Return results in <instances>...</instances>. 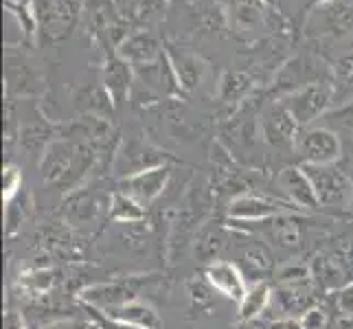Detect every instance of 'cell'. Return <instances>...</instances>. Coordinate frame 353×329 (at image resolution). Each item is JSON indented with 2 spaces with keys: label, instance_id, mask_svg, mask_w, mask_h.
<instances>
[{
  "label": "cell",
  "instance_id": "43",
  "mask_svg": "<svg viewBox=\"0 0 353 329\" xmlns=\"http://www.w3.org/2000/svg\"><path fill=\"white\" fill-rule=\"evenodd\" d=\"M239 329H268L265 323H261L259 319H254V321H246V323H241Z\"/></svg>",
  "mask_w": 353,
  "mask_h": 329
},
{
  "label": "cell",
  "instance_id": "28",
  "mask_svg": "<svg viewBox=\"0 0 353 329\" xmlns=\"http://www.w3.org/2000/svg\"><path fill=\"white\" fill-rule=\"evenodd\" d=\"M276 281H279V286H281V288H305V286H314L310 263L290 261V263L281 266L276 270Z\"/></svg>",
  "mask_w": 353,
  "mask_h": 329
},
{
  "label": "cell",
  "instance_id": "31",
  "mask_svg": "<svg viewBox=\"0 0 353 329\" xmlns=\"http://www.w3.org/2000/svg\"><path fill=\"white\" fill-rule=\"evenodd\" d=\"M167 0H132L130 11L137 20H156L165 14Z\"/></svg>",
  "mask_w": 353,
  "mask_h": 329
},
{
  "label": "cell",
  "instance_id": "26",
  "mask_svg": "<svg viewBox=\"0 0 353 329\" xmlns=\"http://www.w3.org/2000/svg\"><path fill=\"white\" fill-rule=\"evenodd\" d=\"M112 222L119 224H139L145 219V206H141L134 198H130L123 191H114L110 196V206H108Z\"/></svg>",
  "mask_w": 353,
  "mask_h": 329
},
{
  "label": "cell",
  "instance_id": "23",
  "mask_svg": "<svg viewBox=\"0 0 353 329\" xmlns=\"http://www.w3.org/2000/svg\"><path fill=\"white\" fill-rule=\"evenodd\" d=\"M323 24L325 33L332 35H345L353 29V3L351 0H332V3L323 5Z\"/></svg>",
  "mask_w": 353,
  "mask_h": 329
},
{
  "label": "cell",
  "instance_id": "22",
  "mask_svg": "<svg viewBox=\"0 0 353 329\" xmlns=\"http://www.w3.org/2000/svg\"><path fill=\"white\" fill-rule=\"evenodd\" d=\"M55 132H57V128H51L48 123H44V121H40V123H29L20 130L18 145L27 156L42 158V154L46 152L48 145L57 139V137H53Z\"/></svg>",
  "mask_w": 353,
  "mask_h": 329
},
{
  "label": "cell",
  "instance_id": "1",
  "mask_svg": "<svg viewBox=\"0 0 353 329\" xmlns=\"http://www.w3.org/2000/svg\"><path fill=\"white\" fill-rule=\"evenodd\" d=\"M99 148L90 141L57 137L40 158V174L46 187L75 191L77 185L99 161Z\"/></svg>",
  "mask_w": 353,
  "mask_h": 329
},
{
  "label": "cell",
  "instance_id": "38",
  "mask_svg": "<svg viewBox=\"0 0 353 329\" xmlns=\"http://www.w3.org/2000/svg\"><path fill=\"white\" fill-rule=\"evenodd\" d=\"M336 303L343 314L353 316V283H347L336 292Z\"/></svg>",
  "mask_w": 353,
  "mask_h": 329
},
{
  "label": "cell",
  "instance_id": "19",
  "mask_svg": "<svg viewBox=\"0 0 353 329\" xmlns=\"http://www.w3.org/2000/svg\"><path fill=\"white\" fill-rule=\"evenodd\" d=\"M254 90V77L246 70H224V75L217 86V97L226 106L239 108Z\"/></svg>",
  "mask_w": 353,
  "mask_h": 329
},
{
  "label": "cell",
  "instance_id": "41",
  "mask_svg": "<svg viewBox=\"0 0 353 329\" xmlns=\"http://www.w3.org/2000/svg\"><path fill=\"white\" fill-rule=\"evenodd\" d=\"M268 329H305L301 323V319L294 316H285V319H276L272 323H268Z\"/></svg>",
  "mask_w": 353,
  "mask_h": 329
},
{
  "label": "cell",
  "instance_id": "32",
  "mask_svg": "<svg viewBox=\"0 0 353 329\" xmlns=\"http://www.w3.org/2000/svg\"><path fill=\"white\" fill-rule=\"evenodd\" d=\"M22 187V174L16 165H5L3 169V202L9 206Z\"/></svg>",
  "mask_w": 353,
  "mask_h": 329
},
{
  "label": "cell",
  "instance_id": "3",
  "mask_svg": "<svg viewBox=\"0 0 353 329\" xmlns=\"http://www.w3.org/2000/svg\"><path fill=\"white\" fill-rule=\"evenodd\" d=\"M334 94H336V83H332L330 79H323V81H312L307 86L281 97V101L292 112V117L296 119V123L301 128H310L316 119L327 114V110L334 103Z\"/></svg>",
  "mask_w": 353,
  "mask_h": 329
},
{
  "label": "cell",
  "instance_id": "46",
  "mask_svg": "<svg viewBox=\"0 0 353 329\" xmlns=\"http://www.w3.org/2000/svg\"><path fill=\"white\" fill-rule=\"evenodd\" d=\"M268 3H270V5H274V0H268Z\"/></svg>",
  "mask_w": 353,
  "mask_h": 329
},
{
  "label": "cell",
  "instance_id": "7",
  "mask_svg": "<svg viewBox=\"0 0 353 329\" xmlns=\"http://www.w3.org/2000/svg\"><path fill=\"white\" fill-rule=\"evenodd\" d=\"M5 90L7 99L14 97H40L44 92V75L27 55L7 53L5 57Z\"/></svg>",
  "mask_w": 353,
  "mask_h": 329
},
{
  "label": "cell",
  "instance_id": "34",
  "mask_svg": "<svg viewBox=\"0 0 353 329\" xmlns=\"http://www.w3.org/2000/svg\"><path fill=\"white\" fill-rule=\"evenodd\" d=\"M334 81L336 86H353V53H347L336 59L334 64Z\"/></svg>",
  "mask_w": 353,
  "mask_h": 329
},
{
  "label": "cell",
  "instance_id": "44",
  "mask_svg": "<svg viewBox=\"0 0 353 329\" xmlns=\"http://www.w3.org/2000/svg\"><path fill=\"white\" fill-rule=\"evenodd\" d=\"M332 3V0H310V5H327Z\"/></svg>",
  "mask_w": 353,
  "mask_h": 329
},
{
  "label": "cell",
  "instance_id": "30",
  "mask_svg": "<svg viewBox=\"0 0 353 329\" xmlns=\"http://www.w3.org/2000/svg\"><path fill=\"white\" fill-rule=\"evenodd\" d=\"M20 283L33 295H44L55 286V270H51V268H35V270H29L20 277Z\"/></svg>",
  "mask_w": 353,
  "mask_h": 329
},
{
  "label": "cell",
  "instance_id": "18",
  "mask_svg": "<svg viewBox=\"0 0 353 329\" xmlns=\"http://www.w3.org/2000/svg\"><path fill=\"white\" fill-rule=\"evenodd\" d=\"M108 319H112L117 323H123V325H132V327H139V329H158L161 327V316L158 312L145 301H130L123 303V306H117L101 312Z\"/></svg>",
  "mask_w": 353,
  "mask_h": 329
},
{
  "label": "cell",
  "instance_id": "36",
  "mask_svg": "<svg viewBox=\"0 0 353 329\" xmlns=\"http://www.w3.org/2000/svg\"><path fill=\"white\" fill-rule=\"evenodd\" d=\"M299 319L305 329H327V325H330V314H327L325 308H319V306H312L310 310L303 312V316H299Z\"/></svg>",
  "mask_w": 353,
  "mask_h": 329
},
{
  "label": "cell",
  "instance_id": "10",
  "mask_svg": "<svg viewBox=\"0 0 353 329\" xmlns=\"http://www.w3.org/2000/svg\"><path fill=\"white\" fill-rule=\"evenodd\" d=\"M301 126L283 101H272L261 117V137L274 150H294Z\"/></svg>",
  "mask_w": 353,
  "mask_h": 329
},
{
  "label": "cell",
  "instance_id": "11",
  "mask_svg": "<svg viewBox=\"0 0 353 329\" xmlns=\"http://www.w3.org/2000/svg\"><path fill=\"white\" fill-rule=\"evenodd\" d=\"M169 180H172V169L163 165V167H154V169H148V172L123 178L119 182V191L128 193L130 198H134L141 206L148 209V206H152L165 193Z\"/></svg>",
  "mask_w": 353,
  "mask_h": 329
},
{
  "label": "cell",
  "instance_id": "2",
  "mask_svg": "<svg viewBox=\"0 0 353 329\" xmlns=\"http://www.w3.org/2000/svg\"><path fill=\"white\" fill-rule=\"evenodd\" d=\"M303 169L312 178L321 209L349 213L353 198V176H349L338 165H303Z\"/></svg>",
  "mask_w": 353,
  "mask_h": 329
},
{
  "label": "cell",
  "instance_id": "40",
  "mask_svg": "<svg viewBox=\"0 0 353 329\" xmlns=\"http://www.w3.org/2000/svg\"><path fill=\"white\" fill-rule=\"evenodd\" d=\"M330 117L336 119L338 123H343L347 128H353V99L349 103H345L340 110H336V112H332Z\"/></svg>",
  "mask_w": 353,
  "mask_h": 329
},
{
  "label": "cell",
  "instance_id": "16",
  "mask_svg": "<svg viewBox=\"0 0 353 329\" xmlns=\"http://www.w3.org/2000/svg\"><path fill=\"white\" fill-rule=\"evenodd\" d=\"M165 53H167L169 64H172V68H174V75L180 83V88L185 92L196 90L202 83V77L206 72L204 59L196 53L187 51V48H180L174 44H169Z\"/></svg>",
  "mask_w": 353,
  "mask_h": 329
},
{
  "label": "cell",
  "instance_id": "39",
  "mask_svg": "<svg viewBox=\"0 0 353 329\" xmlns=\"http://www.w3.org/2000/svg\"><path fill=\"white\" fill-rule=\"evenodd\" d=\"M92 312V323L97 329H139V327H132V325H123V323H117L112 319H108V316H103L101 312H97L92 308H88Z\"/></svg>",
  "mask_w": 353,
  "mask_h": 329
},
{
  "label": "cell",
  "instance_id": "14",
  "mask_svg": "<svg viewBox=\"0 0 353 329\" xmlns=\"http://www.w3.org/2000/svg\"><path fill=\"white\" fill-rule=\"evenodd\" d=\"M279 187L283 189L288 200L296 206L299 211H314L321 209L316 189L312 185V178L303 167H285L279 172Z\"/></svg>",
  "mask_w": 353,
  "mask_h": 329
},
{
  "label": "cell",
  "instance_id": "4",
  "mask_svg": "<svg viewBox=\"0 0 353 329\" xmlns=\"http://www.w3.org/2000/svg\"><path fill=\"white\" fill-rule=\"evenodd\" d=\"M81 11L79 0H38L35 18H38V31L44 42L53 44L68 38Z\"/></svg>",
  "mask_w": 353,
  "mask_h": 329
},
{
  "label": "cell",
  "instance_id": "21",
  "mask_svg": "<svg viewBox=\"0 0 353 329\" xmlns=\"http://www.w3.org/2000/svg\"><path fill=\"white\" fill-rule=\"evenodd\" d=\"M99 213V200H97L94 193L86 189H75L68 193V198L64 200V215L70 224H88L90 219L97 217Z\"/></svg>",
  "mask_w": 353,
  "mask_h": 329
},
{
  "label": "cell",
  "instance_id": "35",
  "mask_svg": "<svg viewBox=\"0 0 353 329\" xmlns=\"http://www.w3.org/2000/svg\"><path fill=\"white\" fill-rule=\"evenodd\" d=\"M187 292H189V299L196 303V306H209L211 303V283L206 279H189L187 281Z\"/></svg>",
  "mask_w": 353,
  "mask_h": 329
},
{
  "label": "cell",
  "instance_id": "45",
  "mask_svg": "<svg viewBox=\"0 0 353 329\" xmlns=\"http://www.w3.org/2000/svg\"><path fill=\"white\" fill-rule=\"evenodd\" d=\"M349 215L353 217V198H351V209H349Z\"/></svg>",
  "mask_w": 353,
  "mask_h": 329
},
{
  "label": "cell",
  "instance_id": "12",
  "mask_svg": "<svg viewBox=\"0 0 353 329\" xmlns=\"http://www.w3.org/2000/svg\"><path fill=\"white\" fill-rule=\"evenodd\" d=\"M117 55L123 57L134 68H141L158 62L165 55V51L158 35H154L148 29H139L128 33V38L117 46Z\"/></svg>",
  "mask_w": 353,
  "mask_h": 329
},
{
  "label": "cell",
  "instance_id": "24",
  "mask_svg": "<svg viewBox=\"0 0 353 329\" xmlns=\"http://www.w3.org/2000/svg\"><path fill=\"white\" fill-rule=\"evenodd\" d=\"M314 288L316 286H305V288H281L274 292V299H276V306L285 310L288 314H292L296 319V314L303 316V312L310 310L312 306H316V299H314ZM319 290V288H316Z\"/></svg>",
  "mask_w": 353,
  "mask_h": 329
},
{
  "label": "cell",
  "instance_id": "13",
  "mask_svg": "<svg viewBox=\"0 0 353 329\" xmlns=\"http://www.w3.org/2000/svg\"><path fill=\"white\" fill-rule=\"evenodd\" d=\"M204 279L211 283V288L215 292H220V295L226 297L228 301H235L237 306L248 292V286L243 281L239 266L233 261H226V259H215L211 263H206Z\"/></svg>",
  "mask_w": 353,
  "mask_h": 329
},
{
  "label": "cell",
  "instance_id": "37",
  "mask_svg": "<svg viewBox=\"0 0 353 329\" xmlns=\"http://www.w3.org/2000/svg\"><path fill=\"white\" fill-rule=\"evenodd\" d=\"M42 329H94V323L81 319H57L42 325Z\"/></svg>",
  "mask_w": 353,
  "mask_h": 329
},
{
  "label": "cell",
  "instance_id": "8",
  "mask_svg": "<svg viewBox=\"0 0 353 329\" xmlns=\"http://www.w3.org/2000/svg\"><path fill=\"white\" fill-rule=\"evenodd\" d=\"M143 288V279H117L110 283H94L79 292V301L86 308H92L97 312H105L110 308L123 306V303L137 301L139 292Z\"/></svg>",
  "mask_w": 353,
  "mask_h": 329
},
{
  "label": "cell",
  "instance_id": "17",
  "mask_svg": "<svg viewBox=\"0 0 353 329\" xmlns=\"http://www.w3.org/2000/svg\"><path fill=\"white\" fill-rule=\"evenodd\" d=\"M310 270H312L314 286L325 292H338L340 288L351 283L343 263L338 261V257L332 250L316 255V257L310 261Z\"/></svg>",
  "mask_w": 353,
  "mask_h": 329
},
{
  "label": "cell",
  "instance_id": "42",
  "mask_svg": "<svg viewBox=\"0 0 353 329\" xmlns=\"http://www.w3.org/2000/svg\"><path fill=\"white\" fill-rule=\"evenodd\" d=\"M5 329H24V323H22V319L16 314V312H7L5 314Z\"/></svg>",
  "mask_w": 353,
  "mask_h": 329
},
{
  "label": "cell",
  "instance_id": "20",
  "mask_svg": "<svg viewBox=\"0 0 353 329\" xmlns=\"http://www.w3.org/2000/svg\"><path fill=\"white\" fill-rule=\"evenodd\" d=\"M226 246V230L220 222H204L193 239V250L202 263H211L217 259Z\"/></svg>",
  "mask_w": 353,
  "mask_h": 329
},
{
  "label": "cell",
  "instance_id": "9",
  "mask_svg": "<svg viewBox=\"0 0 353 329\" xmlns=\"http://www.w3.org/2000/svg\"><path fill=\"white\" fill-rule=\"evenodd\" d=\"M163 165H167L165 152H161L158 148H154L152 143L143 139L125 141L117 150V158H114V172L121 176V180L134 174L148 172V169H154V167H163Z\"/></svg>",
  "mask_w": 353,
  "mask_h": 329
},
{
  "label": "cell",
  "instance_id": "27",
  "mask_svg": "<svg viewBox=\"0 0 353 329\" xmlns=\"http://www.w3.org/2000/svg\"><path fill=\"white\" fill-rule=\"evenodd\" d=\"M270 222V237L276 246H281L285 250H294L299 248L301 243V226L294 219L292 213H283V215H276L272 219H268Z\"/></svg>",
  "mask_w": 353,
  "mask_h": 329
},
{
  "label": "cell",
  "instance_id": "6",
  "mask_svg": "<svg viewBox=\"0 0 353 329\" xmlns=\"http://www.w3.org/2000/svg\"><path fill=\"white\" fill-rule=\"evenodd\" d=\"M294 152L303 165H336L343 156V143L327 128H301Z\"/></svg>",
  "mask_w": 353,
  "mask_h": 329
},
{
  "label": "cell",
  "instance_id": "25",
  "mask_svg": "<svg viewBox=\"0 0 353 329\" xmlns=\"http://www.w3.org/2000/svg\"><path fill=\"white\" fill-rule=\"evenodd\" d=\"M270 299H272V290H270V286H268L265 281L252 283L248 288V292H246V297H243L241 303H239L237 319L241 323L259 319L261 312L268 308V303H270Z\"/></svg>",
  "mask_w": 353,
  "mask_h": 329
},
{
  "label": "cell",
  "instance_id": "15",
  "mask_svg": "<svg viewBox=\"0 0 353 329\" xmlns=\"http://www.w3.org/2000/svg\"><path fill=\"white\" fill-rule=\"evenodd\" d=\"M134 66L130 62H125L123 57L114 55H108L103 70H101V83L105 92L110 94V99L114 103L117 110H121L125 106L128 97H130V88H132V81H134Z\"/></svg>",
  "mask_w": 353,
  "mask_h": 329
},
{
  "label": "cell",
  "instance_id": "29",
  "mask_svg": "<svg viewBox=\"0 0 353 329\" xmlns=\"http://www.w3.org/2000/svg\"><path fill=\"white\" fill-rule=\"evenodd\" d=\"M241 261L254 275H265L272 270V257L261 243H250L241 250Z\"/></svg>",
  "mask_w": 353,
  "mask_h": 329
},
{
  "label": "cell",
  "instance_id": "5",
  "mask_svg": "<svg viewBox=\"0 0 353 329\" xmlns=\"http://www.w3.org/2000/svg\"><path fill=\"white\" fill-rule=\"evenodd\" d=\"M294 211L299 209L292 202L268 198L257 191H241L226 206L228 219H235V222H268V219H272L276 215L294 213Z\"/></svg>",
  "mask_w": 353,
  "mask_h": 329
},
{
  "label": "cell",
  "instance_id": "33",
  "mask_svg": "<svg viewBox=\"0 0 353 329\" xmlns=\"http://www.w3.org/2000/svg\"><path fill=\"white\" fill-rule=\"evenodd\" d=\"M20 121L16 117V108H14V99H7L5 106V145L7 150H11L14 145H18L20 141Z\"/></svg>",
  "mask_w": 353,
  "mask_h": 329
}]
</instances>
